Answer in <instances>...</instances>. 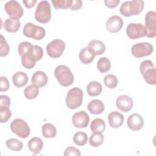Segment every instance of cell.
<instances>
[{
	"instance_id": "obj_1",
	"label": "cell",
	"mask_w": 156,
	"mask_h": 156,
	"mask_svg": "<svg viewBox=\"0 0 156 156\" xmlns=\"http://www.w3.org/2000/svg\"><path fill=\"white\" fill-rule=\"evenodd\" d=\"M18 51L21 57V64L26 69L34 68L36 62L40 60L43 56V51L41 46L32 45L28 41L20 43Z\"/></svg>"
},
{
	"instance_id": "obj_43",
	"label": "cell",
	"mask_w": 156,
	"mask_h": 156,
	"mask_svg": "<svg viewBox=\"0 0 156 156\" xmlns=\"http://www.w3.org/2000/svg\"><path fill=\"white\" fill-rule=\"evenodd\" d=\"M37 0H23V2L24 3L25 7L27 9L32 8L35 4L37 3Z\"/></svg>"
},
{
	"instance_id": "obj_19",
	"label": "cell",
	"mask_w": 156,
	"mask_h": 156,
	"mask_svg": "<svg viewBox=\"0 0 156 156\" xmlns=\"http://www.w3.org/2000/svg\"><path fill=\"white\" fill-rule=\"evenodd\" d=\"M124 118L123 115L117 111H113L108 115V121L110 126L113 128L121 127L124 122Z\"/></svg>"
},
{
	"instance_id": "obj_27",
	"label": "cell",
	"mask_w": 156,
	"mask_h": 156,
	"mask_svg": "<svg viewBox=\"0 0 156 156\" xmlns=\"http://www.w3.org/2000/svg\"><path fill=\"white\" fill-rule=\"evenodd\" d=\"M41 131L43 135L46 138H52L55 136L57 129L51 123H46L42 126Z\"/></svg>"
},
{
	"instance_id": "obj_8",
	"label": "cell",
	"mask_w": 156,
	"mask_h": 156,
	"mask_svg": "<svg viewBox=\"0 0 156 156\" xmlns=\"http://www.w3.org/2000/svg\"><path fill=\"white\" fill-rule=\"evenodd\" d=\"M23 32L26 37L37 40L43 39L46 35V30L43 27L35 25L32 23H27L25 24Z\"/></svg>"
},
{
	"instance_id": "obj_33",
	"label": "cell",
	"mask_w": 156,
	"mask_h": 156,
	"mask_svg": "<svg viewBox=\"0 0 156 156\" xmlns=\"http://www.w3.org/2000/svg\"><path fill=\"white\" fill-rule=\"evenodd\" d=\"M104 141V135L102 133H93L91 135L89 143L93 147L100 146Z\"/></svg>"
},
{
	"instance_id": "obj_16",
	"label": "cell",
	"mask_w": 156,
	"mask_h": 156,
	"mask_svg": "<svg viewBox=\"0 0 156 156\" xmlns=\"http://www.w3.org/2000/svg\"><path fill=\"white\" fill-rule=\"evenodd\" d=\"M116 105L122 112H128L132 108L133 101L132 98L128 95H121L116 99Z\"/></svg>"
},
{
	"instance_id": "obj_15",
	"label": "cell",
	"mask_w": 156,
	"mask_h": 156,
	"mask_svg": "<svg viewBox=\"0 0 156 156\" xmlns=\"http://www.w3.org/2000/svg\"><path fill=\"white\" fill-rule=\"evenodd\" d=\"M122 19L118 15H113L110 16L106 21L105 26L107 30L112 33H116L119 32L123 26Z\"/></svg>"
},
{
	"instance_id": "obj_14",
	"label": "cell",
	"mask_w": 156,
	"mask_h": 156,
	"mask_svg": "<svg viewBox=\"0 0 156 156\" xmlns=\"http://www.w3.org/2000/svg\"><path fill=\"white\" fill-rule=\"evenodd\" d=\"M90 122V117L85 111L75 113L72 117V122L77 128H85Z\"/></svg>"
},
{
	"instance_id": "obj_23",
	"label": "cell",
	"mask_w": 156,
	"mask_h": 156,
	"mask_svg": "<svg viewBox=\"0 0 156 156\" xmlns=\"http://www.w3.org/2000/svg\"><path fill=\"white\" fill-rule=\"evenodd\" d=\"M28 148L34 154L40 153L43 146V142L40 138L34 137L28 141Z\"/></svg>"
},
{
	"instance_id": "obj_38",
	"label": "cell",
	"mask_w": 156,
	"mask_h": 156,
	"mask_svg": "<svg viewBox=\"0 0 156 156\" xmlns=\"http://www.w3.org/2000/svg\"><path fill=\"white\" fill-rule=\"evenodd\" d=\"M63 155L65 156H69V155H76V156H80L81 155L80 151L73 146L68 147L65 149Z\"/></svg>"
},
{
	"instance_id": "obj_2",
	"label": "cell",
	"mask_w": 156,
	"mask_h": 156,
	"mask_svg": "<svg viewBox=\"0 0 156 156\" xmlns=\"http://www.w3.org/2000/svg\"><path fill=\"white\" fill-rule=\"evenodd\" d=\"M144 1L142 0H133L124 2L119 8V12L122 15L129 17L132 15H139L143 10Z\"/></svg>"
},
{
	"instance_id": "obj_32",
	"label": "cell",
	"mask_w": 156,
	"mask_h": 156,
	"mask_svg": "<svg viewBox=\"0 0 156 156\" xmlns=\"http://www.w3.org/2000/svg\"><path fill=\"white\" fill-rule=\"evenodd\" d=\"M73 141L74 143L79 146H82L85 145L88 141V136L87 135L82 131L76 132L73 136Z\"/></svg>"
},
{
	"instance_id": "obj_10",
	"label": "cell",
	"mask_w": 156,
	"mask_h": 156,
	"mask_svg": "<svg viewBox=\"0 0 156 156\" xmlns=\"http://www.w3.org/2000/svg\"><path fill=\"white\" fill-rule=\"evenodd\" d=\"M153 46L147 42H141L135 44L131 49L132 55L136 58L149 56L153 52Z\"/></svg>"
},
{
	"instance_id": "obj_35",
	"label": "cell",
	"mask_w": 156,
	"mask_h": 156,
	"mask_svg": "<svg viewBox=\"0 0 156 156\" xmlns=\"http://www.w3.org/2000/svg\"><path fill=\"white\" fill-rule=\"evenodd\" d=\"M73 0H52L54 8L55 9H70Z\"/></svg>"
},
{
	"instance_id": "obj_12",
	"label": "cell",
	"mask_w": 156,
	"mask_h": 156,
	"mask_svg": "<svg viewBox=\"0 0 156 156\" xmlns=\"http://www.w3.org/2000/svg\"><path fill=\"white\" fill-rule=\"evenodd\" d=\"M126 34L132 40L146 37V30L141 23H130L126 28Z\"/></svg>"
},
{
	"instance_id": "obj_20",
	"label": "cell",
	"mask_w": 156,
	"mask_h": 156,
	"mask_svg": "<svg viewBox=\"0 0 156 156\" xmlns=\"http://www.w3.org/2000/svg\"><path fill=\"white\" fill-rule=\"evenodd\" d=\"M48 81L46 74L42 71H38L34 73L31 78L32 84L37 85L38 88L45 86Z\"/></svg>"
},
{
	"instance_id": "obj_31",
	"label": "cell",
	"mask_w": 156,
	"mask_h": 156,
	"mask_svg": "<svg viewBox=\"0 0 156 156\" xmlns=\"http://www.w3.org/2000/svg\"><path fill=\"white\" fill-rule=\"evenodd\" d=\"M6 146L12 151H20L23 149V143L16 138H10L5 141Z\"/></svg>"
},
{
	"instance_id": "obj_28",
	"label": "cell",
	"mask_w": 156,
	"mask_h": 156,
	"mask_svg": "<svg viewBox=\"0 0 156 156\" xmlns=\"http://www.w3.org/2000/svg\"><path fill=\"white\" fill-rule=\"evenodd\" d=\"M95 55H93L87 48L82 49L79 52V60L83 64L90 63L94 58Z\"/></svg>"
},
{
	"instance_id": "obj_42",
	"label": "cell",
	"mask_w": 156,
	"mask_h": 156,
	"mask_svg": "<svg viewBox=\"0 0 156 156\" xmlns=\"http://www.w3.org/2000/svg\"><path fill=\"white\" fill-rule=\"evenodd\" d=\"M82 5V1L81 0H73L72 4L70 7L71 10H78Z\"/></svg>"
},
{
	"instance_id": "obj_7",
	"label": "cell",
	"mask_w": 156,
	"mask_h": 156,
	"mask_svg": "<svg viewBox=\"0 0 156 156\" xmlns=\"http://www.w3.org/2000/svg\"><path fill=\"white\" fill-rule=\"evenodd\" d=\"M10 127L12 132L21 138H26L30 133V130L27 123L22 119L16 118L13 119Z\"/></svg>"
},
{
	"instance_id": "obj_3",
	"label": "cell",
	"mask_w": 156,
	"mask_h": 156,
	"mask_svg": "<svg viewBox=\"0 0 156 156\" xmlns=\"http://www.w3.org/2000/svg\"><path fill=\"white\" fill-rule=\"evenodd\" d=\"M54 76L60 85L68 87L73 84L74 78L70 69L64 65H58L54 70Z\"/></svg>"
},
{
	"instance_id": "obj_29",
	"label": "cell",
	"mask_w": 156,
	"mask_h": 156,
	"mask_svg": "<svg viewBox=\"0 0 156 156\" xmlns=\"http://www.w3.org/2000/svg\"><path fill=\"white\" fill-rule=\"evenodd\" d=\"M38 87L34 84L28 85L24 91V96L27 99H34L36 98L38 95Z\"/></svg>"
},
{
	"instance_id": "obj_26",
	"label": "cell",
	"mask_w": 156,
	"mask_h": 156,
	"mask_svg": "<svg viewBox=\"0 0 156 156\" xmlns=\"http://www.w3.org/2000/svg\"><path fill=\"white\" fill-rule=\"evenodd\" d=\"M105 121L101 118H96L92 121L90 124V129L93 133H102L105 129Z\"/></svg>"
},
{
	"instance_id": "obj_5",
	"label": "cell",
	"mask_w": 156,
	"mask_h": 156,
	"mask_svg": "<svg viewBox=\"0 0 156 156\" xmlns=\"http://www.w3.org/2000/svg\"><path fill=\"white\" fill-rule=\"evenodd\" d=\"M83 96V91L80 88L74 87L70 89L66 94L65 99L67 107L73 110L79 107L82 104Z\"/></svg>"
},
{
	"instance_id": "obj_11",
	"label": "cell",
	"mask_w": 156,
	"mask_h": 156,
	"mask_svg": "<svg viewBox=\"0 0 156 156\" xmlns=\"http://www.w3.org/2000/svg\"><path fill=\"white\" fill-rule=\"evenodd\" d=\"M146 37L154 38L156 35V13L155 11H149L145 15Z\"/></svg>"
},
{
	"instance_id": "obj_37",
	"label": "cell",
	"mask_w": 156,
	"mask_h": 156,
	"mask_svg": "<svg viewBox=\"0 0 156 156\" xmlns=\"http://www.w3.org/2000/svg\"><path fill=\"white\" fill-rule=\"evenodd\" d=\"M12 113L9 107H0V121L1 123L6 122L11 117Z\"/></svg>"
},
{
	"instance_id": "obj_6",
	"label": "cell",
	"mask_w": 156,
	"mask_h": 156,
	"mask_svg": "<svg viewBox=\"0 0 156 156\" xmlns=\"http://www.w3.org/2000/svg\"><path fill=\"white\" fill-rule=\"evenodd\" d=\"M35 20L43 24L48 23L51 18V7L47 1H41L37 5L35 12Z\"/></svg>"
},
{
	"instance_id": "obj_13",
	"label": "cell",
	"mask_w": 156,
	"mask_h": 156,
	"mask_svg": "<svg viewBox=\"0 0 156 156\" xmlns=\"http://www.w3.org/2000/svg\"><path fill=\"white\" fill-rule=\"evenodd\" d=\"M4 9L11 18L19 19L23 15V9L16 1H9L4 5Z\"/></svg>"
},
{
	"instance_id": "obj_17",
	"label": "cell",
	"mask_w": 156,
	"mask_h": 156,
	"mask_svg": "<svg viewBox=\"0 0 156 156\" xmlns=\"http://www.w3.org/2000/svg\"><path fill=\"white\" fill-rule=\"evenodd\" d=\"M127 127L132 130H139L144 126V119L138 113L130 115L127 121Z\"/></svg>"
},
{
	"instance_id": "obj_9",
	"label": "cell",
	"mask_w": 156,
	"mask_h": 156,
	"mask_svg": "<svg viewBox=\"0 0 156 156\" xmlns=\"http://www.w3.org/2000/svg\"><path fill=\"white\" fill-rule=\"evenodd\" d=\"M65 49V43L60 39H54L46 46L48 55L52 58H58L63 53Z\"/></svg>"
},
{
	"instance_id": "obj_41",
	"label": "cell",
	"mask_w": 156,
	"mask_h": 156,
	"mask_svg": "<svg viewBox=\"0 0 156 156\" xmlns=\"http://www.w3.org/2000/svg\"><path fill=\"white\" fill-rule=\"evenodd\" d=\"M119 0H105L104 4L106 7L110 9H113L118 6L119 4Z\"/></svg>"
},
{
	"instance_id": "obj_18",
	"label": "cell",
	"mask_w": 156,
	"mask_h": 156,
	"mask_svg": "<svg viewBox=\"0 0 156 156\" xmlns=\"http://www.w3.org/2000/svg\"><path fill=\"white\" fill-rule=\"evenodd\" d=\"M87 48L94 55H101L105 51V44L102 41L97 40L90 41L88 44Z\"/></svg>"
},
{
	"instance_id": "obj_40",
	"label": "cell",
	"mask_w": 156,
	"mask_h": 156,
	"mask_svg": "<svg viewBox=\"0 0 156 156\" xmlns=\"http://www.w3.org/2000/svg\"><path fill=\"white\" fill-rule=\"evenodd\" d=\"M10 105V99L9 96L6 95L0 96V107H9Z\"/></svg>"
},
{
	"instance_id": "obj_21",
	"label": "cell",
	"mask_w": 156,
	"mask_h": 156,
	"mask_svg": "<svg viewBox=\"0 0 156 156\" xmlns=\"http://www.w3.org/2000/svg\"><path fill=\"white\" fill-rule=\"evenodd\" d=\"M87 108L91 114L99 115L104 112L105 106L101 100L93 99L88 103Z\"/></svg>"
},
{
	"instance_id": "obj_25",
	"label": "cell",
	"mask_w": 156,
	"mask_h": 156,
	"mask_svg": "<svg viewBox=\"0 0 156 156\" xmlns=\"http://www.w3.org/2000/svg\"><path fill=\"white\" fill-rule=\"evenodd\" d=\"M102 91V85L96 81L90 82L87 87V91L90 96H97L101 93Z\"/></svg>"
},
{
	"instance_id": "obj_22",
	"label": "cell",
	"mask_w": 156,
	"mask_h": 156,
	"mask_svg": "<svg viewBox=\"0 0 156 156\" xmlns=\"http://www.w3.org/2000/svg\"><path fill=\"white\" fill-rule=\"evenodd\" d=\"M21 26L20 20L17 18H9L5 20L4 24V29L10 33H15L18 31Z\"/></svg>"
},
{
	"instance_id": "obj_30",
	"label": "cell",
	"mask_w": 156,
	"mask_h": 156,
	"mask_svg": "<svg viewBox=\"0 0 156 156\" xmlns=\"http://www.w3.org/2000/svg\"><path fill=\"white\" fill-rule=\"evenodd\" d=\"M97 68L99 72L105 73L108 72L111 68V63L107 57H101L97 62Z\"/></svg>"
},
{
	"instance_id": "obj_36",
	"label": "cell",
	"mask_w": 156,
	"mask_h": 156,
	"mask_svg": "<svg viewBox=\"0 0 156 156\" xmlns=\"http://www.w3.org/2000/svg\"><path fill=\"white\" fill-rule=\"evenodd\" d=\"M0 36V55L1 57H5L9 54L10 47L4 36L1 34Z\"/></svg>"
},
{
	"instance_id": "obj_39",
	"label": "cell",
	"mask_w": 156,
	"mask_h": 156,
	"mask_svg": "<svg viewBox=\"0 0 156 156\" xmlns=\"http://www.w3.org/2000/svg\"><path fill=\"white\" fill-rule=\"evenodd\" d=\"M1 85H0V91H6L9 88V82L8 79L5 76H1Z\"/></svg>"
},
{
	"instance_id": "obj_4",
	"label": "cell",
	"mask_w": 156,
	"mask_h": 156,
	"mask_svg": "<svg viewBox=\"0 0 156 156\" xmlns=\"http://www.w3.org/2000/svg\"><path fill=\"white\" fill-rule=\"evenodd\" d=\"M140 71L147 83L155 85L156 69L152 62L149 60L143 61L140 65Z\"/></svg>"
},
{
	"instance_id": "obj_34",
	"label": "cell",
	"mask_w": 156,
	"mask_h": 156,
	"mask_svg": "<svg viewBox=\"0 0 156 156\" xmlns=\"http://www.w3.org/2000/svg\"><path fill=\"white\" fill-rule=\"evenodd\" d=\"M104 82L105 85L110 89L115 88L118 83L117 77L112 74H109L105 76L104 78Z\"/></svg>"
},
{
	"instance_id": "obj_24",
	"label": "cell",
	"mask_w": 156,
	"mask_h": 156,
	"mask_svg": "<svg viewBox=\"0 0 156 156\" xmlns=\"http://www.w3.org/2000/svg\"><path fill=\"white\" fill-rule=\"evenodd\" d=\"M12 82L15 87L21 88L27 84L28 82V76L24 72L18 71L13 75Z\"/></svg>"
}]
</instances>
